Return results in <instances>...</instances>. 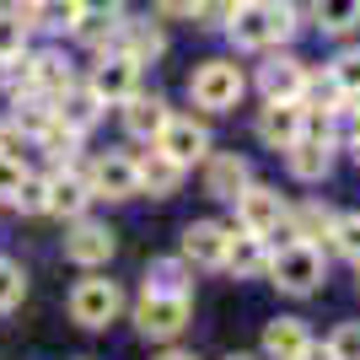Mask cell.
Listing matches in <instances>:
<instances>
[{"mask_svg": "<svg viewBox=\"0 0 360 360\" xmlns=\"http://www.w3.org/2000/svg\"><path fill=\"white\" fill-rule=\"evenodd\" d=\"M264 274H269L274 290H285V296H312V290H323V280H328V258H323L317 242H280V248H269V269Z\"/></svg>", "mask_w": 360, "mask_h": 360, "instance_id": "obj_1", "label": "cell"}, {"mask_svg": "<svg viewBox=\"0 0 360 360\" xmlns=\"http://www.w3.org/2000/svg\"><path fill=\"white\" fill-rule=\"evenodd\" d=\"M188 97H194V108H205V113H231V108L248 97V75H242L237 60H199L194 75H188Z\"/></svg>", "mask_w": 360, "mask_h": 360, "instance_id": "obj_2", "label": "cell"}, {"mask_svg": "<svg viewBox=\"0 0 360 360\" xmlns=\"http://www.w3.org/2000/svg\"><path fill=\"white\" fill-rule=\"evenodd\" d=\"M129 323H135L140 339L172 345V339L194 323V296H150V290H140V301L129 307Z\"/></svg>", "mask_w": 360, "mask_h": 360, "instance_id": "obj_3", "label": "cell"}, {"mask_svg": "<svg viewBox=\"0 0 360 360\" xmlns=\"http://www.w3.org/2000/svg\"><path fill=\"white\" fill-rule=\"evenodd\" d=\"M124 317V290L119 280H103L97 269H86V280L70 290V323H81L86 333L108 328V323H119Z\"/></svg>", "mask_w": 360, "mask_h": 360, "instance_id": "obj_4", "label": "cell"}, {"mask_svg": "<svg viewBox=\"0 0 360 360\" xmlns=\"http://www.w3.org/2000/svg\"><path fill=\"white\" fill-rule=\"evenodd\" d=\"M81 81H86V86L97 91L108 108H119L124 97H135V91H140V65L129 60V54H119V49H103V54L86 65V75H81Z\"/></svg>", "mask_w": 360, "mask_h": 360, "instance_id": "obj_5", "label": "cell"}, {"mask_svg": "<svg viewBox=\"0 0 360 360\" xmlns=\"http://www.w3.org/2000/svg\"><path fill=\"white\" fill-rule=\"evenodd\" d=\"M81 172H86L91 199H113V205H124V199L140 194L135 156H129V150H103V156H91V167H81Z\"/></svg>", "mask_w": 360, "mask_h": 360, "instance_id": "obj_6", "label": "cell"}, {"mask_svg": "<svg viewBox=\"0 0 360 360\" xmlns=\"http://www.w3.org/2000/svg\"><path fill=\"white\" fill-rule=\"evenodd\" d=\"M237 226L242 231H253V237H274L280 226H285V199H280V188H269V183H248L237 199Z\"/></svg>", "mask_w": 360, "mask_h": 360, "instance_id": "obj_7", "label": "cell"}, {"mask_svg": "<svg viewBox=\"0 0 360 360\" xmlns=\"http://www.w3.org/2000/svg\"><path fill=\"white\" fill-rule=\"evenodd\" d=\"M253 129H258V140L269 150H290L301 135H307V108H301L296 97H264Z\"/></svg>", "mask_w": 360, "mask_h": 360, "instance_id": "obj_8", "label": "cell"}, {"mask_svg": "<svg viewBox=\"0 0 360 360\" xmlns=\"http://www.w3.org/2000/svg\"><path fill=\"white\" fill-rule=\"evenodd\" d=\"M113 253H119V237H113L103 221H86V215L70 221V231H65V258H70L75 269H108Z\"/></svg>", "mask_w": 360, "mask_h": 360, "instance_id": "obj_9", "label": "cell"}, {"mask_svg": "<svg viewBox=\"0 0 360 360\" xmlns=\"http://www.w3.org/2000/svg\"><path fill=\"white\" fill-rule=\"evenodd\" d=\"M108 49H119V54H129V60L146 70V65H156L167 54V27L162 22H150V16H119V27H113V44Z\"/></svg>", "mask_w": 360, "mask_h": 360, "instance_id": "obj_10", "label": "cell"}, {"mask_svg": "<svg viewBox=\"0 0 360 360\" xmlns=\"http://www.w3.org/2000/svg\"><path fill=\"white\" fill-rule=\"evenodd\" d=\"M156 150H167L178 167H194V162H205L210 156V129L194 119V113H172V119L162 124V135L150 140Z\"/></svg>", "mask_w": 360, "mask_h": 360, "instance_id": "obj_11", "label": "cell"}, {"mask_svg": "<svg viewBox=\"0 0 360 360\" xmlns=\"http://www.w3.org/2000/svg\"><path fill=\"white\" fill-rule=\"evenodd\" d=\"M49 188H44V215H60V221H81L86 215V205H91V188H86V172L81 167H54L49 172Z\"/></svg>", "mask_w": 360, "mask_h": 360, "instance_id": "obj_12", "label": "cell"}, {"mask_svg": "<svg viewBox=\"0 0 360 360\" xmlns=\"http://www.w3.org/2000/svg\"><path fill=\"white\" fill-rule=\"evenodd\" d=\"M264 54H269V60L258 65V91H264V97H296L301 103V91H307V65L296 60V54H290V49H264Z\"/></svg>", "mask_w": 360, "mask_h": 360, "instance_id": "obj_13", "label": "cell"}, {"mask_svg": "<svg viewBox=\"0 0 360 360\" xmlns=\"http://www.w3.org/2000/svg\"><path fill=\"white\" fill-rule=\"evenodd\" d=\"M248 183H253V162H248V156H237V150H210V156H205V194L210 199L231 205Z\"/></svg>", "mask_w": 360, "mask_h": 360, "instance_id": "obj_14", "label": "cell"}, {"mask_svg": "<svg viewBox=\"0 0 360 360\" xmlns=\"http://www.w3.org/2000/svg\"><path fill=\"white\" fill-rule=\"evenodd\" d=\"M119 119H124V135H129V140L150 146V140L162 135V124L172 119V108H167V97H156V91L140 86L135 97H124V103H119Z\"/></svg>", "mask_w": 360, "mask_h": 360, "instance_id": "obj_15", "label": "cell"}, {"mask_svg": "<svg viewBox=\"0 0 360 360\" xmlns=\"http://www.w3.org/2000/svg\"><path fill=\"white\" fill-rule=\"evenodd\" d=\"M226 237H231V226H221V221H188L183 226V248H178V258H188L194 269H221L226 264Z\"/></svg>", "mask_w": 360, "mask_h": 360, "instance_id": "obj_16", "label": "cell"}, {"mask_svg": "<svg viewBox=\"0 0 360 360\" xmlns=\"http://www.w3.org/2000/svg\"><path fill=\"white\" fill-rule=\"evenodd\" d=\"M103 113H108V103L86 86V81H70V86L54 97V119H60L65 129H75V135H91V129L103 124Z\"/></svg>", "mask_w": 360, "mask_h": 360, "instance_id": "obj_17", "label": "cell"}, {"mask_svg": "<svg viewBox=\"0 0 360 360\" xmlns=\"http://www.w3.org/2000/svg\"><path fill=\"white\" fill-rule=\"evenodd\" d=\"M135 178H140V194H150V199H172V194L183 188V178H188V167H178L167 150L150 146L146 156H135Z\"/></svg>", "mask_w": 360, "mask_h": 360, "instance_id": "obj_18", "label": "cell"}, {"mask_svg": "<svg viewBox=\"0 0 360 360\" xmlns=\"http://www.w3.org/2000/svg\"><path fill=\"white\" fill-rule=\"evenodd\" d=\"M226 38L237 54H264L269 49V11H264V0H242L231 22H226Z\"/></svg>", "mask_w": 360, "mask_h": 360, "instance_id": "obj_19", "label": "cell"}, {"mask_svg": "<svg viewBox=\"0 0 360 360\" xmlns=\"http://www.w3.org/2000/svg\"><path fill=\"white\" fill-rule=\"evenodd\" d=\"M333 150H339V140H317V135H301L296 146L285 150V167L296 183H323L333 172Z\"/></svg>", "mask_w": 360, "mask_h": 360, "instance_id": "obj_20", "label": "cell"}, {"mask_svg": "<svg viewBox=\"0 0 360 360\" xmlns=\"http://www.w3.org/2000/svg\"><path fill=\"white\" fill-rule=\"evenodd\" d=\"M221 269H231L237 280H258V274L269 269V237H253V231L231 226V237H226V264H221Z\"/></svg>", "mask_w": 360, "mask_h": 360, "instance_id": "obj_21", "label": "cell"}, {"mask_svg": "<svg viewBox=\"0 0 360 360\" xmlns=\"http://www.w3.org/2000/svg\"><path fill=\"white\" fill-rule=\"evenodd\" d=\"M312 349V328L301 317H274L264 323V360H301Z\"/></svg>", "mask_w": 360, "mask_h": 360, "instance_id": "obj_22", "label": "cell"}, {"mask_svg": "<svg viewBox=\"0 0 360 360\" xmlns=\"http://www.w3.org/2000/svg\"><path fill=\"white\" fill-rule=\"evenodd\" d=\"M328 231H333V210L328 205H317V199H307V205H296V210H285V226L274 231L280 242H328Z\"/></svg>", "mask_w": 360, "mask_h": 360, "instance_id": "obj_23", "label": "cell"}, {"mask_svg": "<svg viewBox=\"0 0 360 360\" xmlns=\"http://www.w3.org/2000/svg\"><path fill=\"white\" fill-rule=\"evenodd\" d=\"M140 290H150V296H194V264L188 258H150Z\"/></svg>", "mask_w": 360, "mask_h": 360, "instance_id": "obj_24", "label": "cell"}, {"mask_svg": "<svg viewBox=\"0 0 360 360\" xmlns=\"http://www.w3.org/2000/svg\"><path fill=\"white\" fill-rule=\"evenodd\" d=\"M70 81H81V75L65 60V49H32V86L44 91V97H60Z\"/></svg>", "mask_w": 360, "mask_h": 360, "instance_id": "obj_25", "label": "cell"}, {"mask_svg": "<svg viewBox=\"0 0 360 360\" xmlns=\"http://www.w3.org/2000/svg\"><path fill=\"white\" fill-rule=\"evenodd\" d=\"M317 32H328V38H349L360 27V0H312L307 6Z\"/></svg>", "mask_w": 360, "mask_h": 360, "instance_id": "obj_26", "label": "cell"}, {"mask_svg": "<svg viewBox=\"0 0 360 360\" xmlns=\"http://www.w3.org/2000/svg\"><path fill=\"white\" fill-rule=\"evenodd\" d=\"M81 140H86V135H75V129H65L60 119H49L44 129L32 135V146L44 150V156H49V162H54V167H70L75 156H81Z\"/></svg>", "mask_w": 360, "mask_h": 360, "instance_id": "obj_27", "label": "cell"}, {"mask_svg": "<svg viewBox=\"0 0 360 360\" xmlns=\"http://www.w3.org/2000/svg\"><path fill=\"white\" fill-rule=\"evenodd\" d=\"M54 119V97H44V91H16L11 97V129H22V135H38L44 124Z\"/></svg>", "mask_w": 360, "mask_h": 360, "instance_id": "obj_28", "label": "cell"}, {"mask_svg": "<svg viewBox=\"0 0 360 360\" xmlns=\"http://www.w3.org/2000/svg\"><path fill=\"white\" fill-rule=\"evenodd\" d=\"M75 22H81V6H75V0H44V6L27 16V27L54 32V38H60V32H75Z\"/></svg>", "mask_w": 360, "mask_h": 360, "instance_id": "obj_29", "label": "cell"}, {"mask_svg": "<svg viewBox=\"0 0 360 360\" xmlns=\"http://www.w3.org/2000/svg\"><path fill=\"white\" fill-rule=\"evenodd\" d=\"M27 16L16 11V6H0V60H16V54H27Z\"/></svg>", "mask_w": 360, "mask_h": 360, "instance_id": "obj_30", "label": "cell"}, {"mask_svg": "<svg viewBox=\"0 0 360 360\" xmlns=\"http://www.w3.org/2000/svg\"><path fill=\"white\" fill-rule=\"evenodd\" d=\"M22 301H27V274H22L16 258L0 253V312H16Z\"/></svg>", "mask_w": 360, "mask_h": 360, "instance_id": "obj_31", "label": "cell"}, {"mask_svg": "<svg viewBox=\"0 0 360 360\" xmlns=\"http://www.w3.org/2000/svg\"><path fill=\"white\" fill-rule=\"evenodd\" d=\"M328 242H333V253H339V258L360 264V215H333Z\"/></svg>", "mask_w": 360, "mask_h": 360, "instance_id": "obj_32", "label": "cell"}, {"mask_svg": "<svg viewBox=\"0 0 360 360\" xmlns=\"http://www.w3.org/2000/svg\"><path fill=\"white\" fill-rule=\"evenodd\" d=\"M328 81L339 91H360V49H345V54H333V65H328Z\"/></svg>", "mask_w": 360, "mask_h": 360, "instance_id": "obj_33", "label": "cell"}, {"mask_svg": "<svg viewBox=\"0 0 360 360\" xmlns=\"http://www.w3.org/2000/svg\"><path fill=\"white\" fill-rule=\"evenodd\" d=\"M205 6H210V0H150V11L162 16V22H205Z\"/></svg>", "mask_w": 360, "mask_h": 360, "instance_id": "obj_34", "label": "cell"}, {"mask_svg": "<svg viewBox=\"0 0 360 360\" xmlns=\"http://www.w3.org/2000/svg\"><path fill=\"white\" fill-rule=\"evenodd\" d=\"M44 188H49V183L38 178V172H27V178L16 183L11 205H16V210H22V215H44Z\"/></svg>", "mask_w": 360, "mask_h": 360, "instance_id": "obj_35", "label": "cell"}, {"mask_svg": "<svg viewBox=\"0 0 360 360\" xmlns=\"http://www.w3.org/2000/svg\"><path fill=\"white\" fill-rule=\"evenodd\" d=\"M323 349H328L333 360H360V323H339Z\"/></svg>", "mask_w": 360, "mask_h": 360, "instance_id": "obj_36", "label": "cell"}, {"mask_svg": "<svg viewBox=\"0 0 360 360\" xmlns=\"http://www.w3.org/2000/svg\"><path fill=\"white\" fill-rule=\"evenodd\" d=\"M27 178V162H16V156H0V205H11L16 183Z\"/></svg>", "mask_w": 360, "mask_h": 360, "instance_id": "obj_37", "label": "cell"}, {"mask_svg": "<svg viewBox=\"0 0 360 360\" xmlns=\"http://www.w3.org/2000/svg\"><path fill=\"white\" fill-rule=\"evenodd\" d=\"M75 6H81V16H97V22H119L129 11V0H75Z\"/></svg>", "mask_w": 360, "mask_h": 360, "instance_id": "obj_38", "label": "cell"}, {"mask_svg": "<svg viewBox=\"0 0 360 360\" xmlns=\"http://www.w3.org/2000/svg\"><path fill=\"white\" fill-rule=\"evenodd\" d=\"M349 156H355V167H360V119L349 124Z\"/></svg>", "mask_w": 360, "mask_h": 360, "instance_id": "obj_39", "label": "cell"}, {"mask_svg": "<svg viewBox=\"0 0 360 360\" xmlns=\"http://www.w3.org/2000/svg\"><path fill=\"white\" fill-rule=\"evenodd\" d=\"M156 360H199V355H194V349H162Z\"/></svg>", "mask_w": 360, "mask_h": 360, "instance_id": "obj_40", "label": "cell"}, {"mask_svg": "<svg viewBox=\"0 0 360 360\" xmlns=\"http://www.w3.org/2000/svg\"><path fill=\"white\" fill-rule=\"evenodd\" d=\"M301 360H333V355H328V349H317V345H312V349H307Z\"/></svg>", "mask_w": 360, "mask_h": 360, "instance_id": "obj_41", "label": "cell"}, {"mask_svg": "<svg viewBox=\"0 0 360 360\" xmlns=\"http://www.w3.org/2000/svg\"><path fill=\"white\" fill-rule=\"evenodd\" d=\"M345 103H349V113H355V119H360V91H349Z\"/></svg>", "mask_w": 360, "mask_h": 360, "instance_id": "obj_42", "label": "cell"}, {"mask_svg": "<svg viewBox=\"0 0 360 360\" xmlns=\"http://www.w3.org/2000/svg\"><path fill=\"white\" fill-rule=\"evenodd\" d=\"M226 360H258V355H226Z\"/></svg>", "mask_w": 360, "mask_h": 360, "instance_id": "obj_43", "label": "cell"}, {"mask_svg": "<svg viewBox=\"0 0 360 360\" xmlns=\"http://www.w3.org/2000/svg\"><path fill=\"white\" fill-rule=\"evenodd\" d=\"M0 135H6V124H0Z\"/></svg>", "mask_w": 360, "mask_h": 360, "instance_id": "obj_44", "label": "cell"}, {"mask_svg": "<svg viewBox=\"0 0 360 360\" xmlns=\"http://www.w3.org/2000/svg\"><path fill=\"white\" fill-rule=\"evenodd\" d=\"M355 269H360V264H355Z\"/></svg>", "mask_w": 360, "mask_h": 360, "instance_id": "obj_45", "label": "cell"}]
</instances>
